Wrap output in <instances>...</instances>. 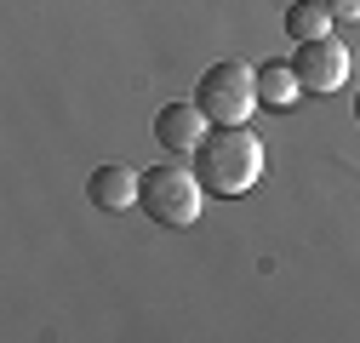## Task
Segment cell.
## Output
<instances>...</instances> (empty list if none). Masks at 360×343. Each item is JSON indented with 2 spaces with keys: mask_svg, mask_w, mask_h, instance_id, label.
<instances>
[{
  "mask_svg": "<svg viewBox=\"0 0 360 343\" xmlns=\"http://www.w3.org/2000/svg\"><path fill=\"white\" fill-rule=\"evenodd\" d=\"M195 172H200L206 195H217V200L252 195L257 178H263V143L246 126H217V132H206V143L195 149Z\"/></svg>",
  "mask_w": 360,
  "mask_h": 343,
  "instance_id": "obj_1",
  "label": "cell"
},
{
  "mask_svg": "<svg viewBox=\"0 0 360 343\" xmlns=\"http://www.w3.org/2000/svg\"><path fill=\"white\" fill-rule=\"evenodd\" d=\"M138 206L160 229H189L200 218V206H206V183H200V172H184L177 160H160V166L143 172V200Z\"/></svg>",
  "mask_w": 360,
  "mask_h": 343,
  "instance_id": "obj_2",
  "label": "cell"
},
{
  "mask_svg": "<svg viewBox=\"0 0 360 343\" xmlns=\"http://www.w3.org/2000/svg\"><path fill=\"white\" fill-rule=\"evenodd\" d=\"M195 103H200L217 126H246V115L263 103V98H257V69L240 63V58H217V63L200 75V86H195Z\"/></svg>",
  "mask_w": 360,
  "mask_h": 343,
  "instance_id": "obj_3",
  "label": "cell"
},
{
  "mask_svg": "<svg viewBox=\"0 0 360 343\" xmlns=\"http://www.w3.org/2000/svg\"><path fill=\"white\" fill-rule=\"evenodd\" d=\"M292 75L303 80V92L326 98V92H338V86L349 80V46H343V40H332V34H321V40H297Z\"/></svg>",
  "mask_w": 360,
  "mask_h": 343,
  "instance_id": "obj_4",
  "label": "cell"
},
{
  "mask_svg": "<svg viewBox=\"0 0 360 343\" xmlns=\"http://www.w3.org/2000/svg\"><path fill=\"white\" fill-rule=\"evenodd\" d=\"M206 109L200 103H166L160 115H155V138H160V149H172V155H195L200 143H206Z\"/></svg>",
  "mask_w": 360,
  "mask_h": 343,
  "instance_id": "obj_5",
  "label": "cell"
},
{
  "mask_svg": "<svg viewBox=\"0 0 360 343\" xmlns=\"http://www.w3.org/2000/svg\"><path fill=\"white\" fill-rule=\"evenodd\" d=\"M86 195H92V206H103V212H126V206L143 200V172H131V166H98L92 178H86Z\"/></svg>",
  "mask_w": 360,
  "mask_h": 343,
  "instance_id": "obj_6",
  "label": "cell"
},
{
  "mask_svg": "<svg viewBox=\"0 0 360 343\" xmlns=\"http://www.w3.org/2000/svg\"><path fill=\"white\" fill-rule=\"evenodd\" d=\"M257 98H263L269 109H297L303 80L292 75V63H263V69H257Z\"/></svg>",
  "mask_w": 360,
  "mask_h": 343,
  "instance_id": "obj_7",
  "label": "cell"
},
{
  "mask_svg": "<svg viewBox=\"0 0 360 343\" xmlns=\"http://www.w3.org/2000/svg\"><path fill=\"white\" fill-rule=\"evenodd\" d=\"M332 29V12L321 6V0H297V6H286V34L292 40H321Z\"/></svg>",
  "mask_w": 360,
  "mask_h": 343,
  "instance_id": "obj_8",
  "label": "cell"
},
{
  "mask_svg": "<svg viewBox=\"0 0 360 343\" xmlns=\"http://www.w3.org/2000/svg\"><path fill=\"white\" fill-rule=\"evenodd\" d=\"M321 6H326L338 23H360V0H321Z\"/></svg>",
  "mask_w": 360,
  "mask_h": 343,
  "instance_id": "obj_9",
  "label": "cell"
},
{
  "mask_svg": "<svg viewBox=\"0 0 360 343\" xmlns=\"http://www.w3.org/2000/svg\"><path fill=\"white\" fill-rule=\"evenodd\" d=\"M354 120H360V92H354Z\"/></svg>",
  "mask_w": 360,
  "mask_h": 343,
  "instance_id": "obj_10",
  "label": "cell"
}]
</instances>
